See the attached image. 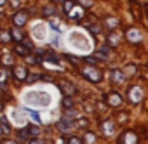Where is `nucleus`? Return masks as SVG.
<instances>
[{
	"label": "nucleus",
	"mask_w": 148,
	"mask_h": 144,
	"mask_svg": "<svg viewBox=\"0 0 148 144\" xmlns=\"http://www.w3.org/2000/svg\"><path fill=\"white\" fill-rule=\"evenodd\" d=\"M14 50H16L19 56H28V54H30V49H28V47H25V45H21V43H18Z\"/></svg>",
	"instance_id": "dca6fc26"
},
{
	"label": "nucleus",
	"mask_w": 148,
	"mask_h": 144,
	"mask_svg": "<svg viewBox=\"0 0 148 144\" xmlns=\"http://www.w3.org/2000/svg\"><path fill=\"white\" fill-rule=\"evenodd\" d=\"M112 78H113V82H117V84H122L125 78H124V73L122 71H119V69H113L112 71Z\"/></svg>",
	"instance_id": "2eb2a0df"
},
{
	"label": "nucleus",
	"mask_w": 148,
	"mask_h": 144,
	"mask_svg": "<svg viewBox=\"0 0 148 144\" xmlns=\"http://www.w3.org/2000/svg\"><path fill=\"white\" fill-rule=\"evenodd\" d=\"M30 144H49V142H45V141H42V139H33Z\"/></svg>",
	"instance_id": "7c9ffc66"
},
{
	"label": "nucleus",
	"mask_w": 148,
	"mask_h": 144,
	"mask_svg": "<svg viewBox=\"0 0 148 144\" xmlns=\"http://www.w3.org/2000/svg\"><path fill=\"white\" fill-rule=\"evenodd\" d=\"M0 125H2V130H4V132H7V134H9L11 125H9V122H7V118H0Z\"/></svg>",
	"instance_id": "6ab92c4d"
},
{
	"label": "nucleus",
	"mask_w": 148,
	"mask_h": 144,
	"mask_svg": "<svg viewBox=\"0 0 148 144\" xmlns=\"http://www.w3.org/2000/svg\"><path fill=\"white\" fill-rule=\"evenodd\" d=\"M11 35H12V38H14V40H18V42H19V40H23V35H21L18 30H12V31H11Z\"/></svg>",
	"instance_id": "393cba45"
},
{
	"label": "nucleus",
	"mask_w": 148,
	"mask_h": 144,
	"mask_svg": "<svg viewBox=\"0 0 148 144\" xmlns=\"http://www.w3.org/2000/svg\"><path fill=\"white\" fill-rule=\"evenodd\" d=\"M0 134H2V128H0Z\"/></svg>",
	"instance_id": "e433bc0d"
},
{
	"label": "nucleus",
	"mask_w": 148,
	"mask_h": 144,
	"mask_svg": "<svg viewBox=\"0 0 148 144\" xmlns=\"http://www.w3.org/2000/svg\"><path fill=\"white\" fill-rule=\"evenodd\" d=\"M106 42H108V45H110V47H117V45L120 43V37H119L117 33H113V31H112V33L106 37Z\"/></svg>",
	"instance_id": "4468645a"
},
{
	"label": "nucleus",
	"mask_w": 148,
	"mask_h": 144,
	"mask_svg": "<svg viewBox=\"0 0 148 144\" xmlns=\"http://www.w3.org/2000/svg\"><path fill=\"white\" fill-rule=\"evenodd\" d=\"M127 97H129V101L132 104L141 103L143 101V90H141V87H131L129 92H127Z\"/></svg>",
	"instance_id": "7ed1b4c3"
},
{
	"label": "nucleus",
	"mask_w": 148,
	"mask_h": 144,
	"mask_svg": "<svg viewBox=\"0 0 148 144\" xmlns=\"http://www.w3.org/2000/svg\"><path fill=\"white\" fill-rule=\"evenodd\" d=\"M96 142V135L92 132H87L86 134V144H94Z\"/></svg>",
	"instance_id": "412c9836"
},
{
	"label": "nucleus",
	"mask_w": 148,
	"mask_h": 144,
	"mask_svg": "<svg viewBox=\"0 0 148 144\" xmlns=\"http://www.w3.org/2000/svg\"><path fill=\"white\" fill-rule=\"evenodd\" d=\"M11 33L9 31H5V30H0V42H4V43H7V42H11Z\"/></svg>",
	"instance_id": "a211bd4d"
},
{
	"label": "nucleus",
	"mask_w": 148,
	"mask_h": 144,
	"mask_svg": "<svg viewBox=\"0 0 148 144\" xmlns=\"http://www.w3.org/2000/svg\"><path fill=\"white\" fill-rule=\"evenodd\" d=\"M73 128H75V123H73V120L68 118V116H63L58 122V130L59 132H71Z\"/></svg>",
	"instance_id": "20e7f679"
},
{
	"label": "nucleus",
	"mask_w": 148,
	"mask_h": 144,
	"mask_svg": "<svg viewBox=\"0 0 148 144\" xmlns=\"http://www.w3.org/2000/svg\"><path fill=\"white\" fill-rule=\"evenodd\" d=\"M5 2H7V0H0V5H4Z\"/></svg>",
	"instance_id": "72a5a7b5"
},
{
	"label": "nucleus",
	"mask_w": 148,
	"mask_h": 144,
	"mask_svg": "<svg viewBox=\"0 0 148 144\" xmlns=\"http://www.w3.org/2000/svg\"><path fill=\"white\" fill-rule=\"evenodd\" d=\"M32 33H33V37L37 38V40H45V37H47V26L44 24V23H38V24H35L33 26V30H32Z\"/></svg>",
	"instance_id": "39448f33"
},
{
	"label": "nucleus",
	"mask_w": 148,
	"mask_h": 144,
	"mask_svg": "<svg viewBox=\"0 0 148 144\" xmlns=\"http://www.w3.org/2000/svg\"><path fill=\"white\" fill-rule=\"evenodd\" d=\"M106 26H108L110 30H113V28L117 26V19H115V18H108V19H106Z\"/></svg>",
	"instance_id": "5701e85b"
},
{
	"label": "nucleus",
	"mask_w": 148,
	"mask_h": 144,
	"mask_svg": "<svg viewBox=\"0 0 148 144\" xmlns=\"http://www.w3.org/2000/svg\"><path fill=\"white\" fill-rule=\"evenodd\" d=\"M51 26H52L56 31H61V26H59V23H58V21H51Z\"/></svg>",
	"instance_id": "c756f323"
},
{
	"label": "nucleus",
	"mask_w": 148,
	"mask_h": 144,
	"mask_svg": "<svg viewBox=\"0 0 148 144\" xmlns=\"http://www.w3.org/2000/svg\"><path fill=\"white\" fill-rule=\"evenodd\" d=\"M63 5H64V11L68 12V11L73 7V2H71V0H64V2H63Z\"/></svg>",
	"instance_id": "cd10ccee"
},
{
	"label": "nucleus",
	"mask_w": 148,
	"mask_h": 144,
	"mask_svg": "<svg viewBox=\"0 0 148 144\" xmlns=\"http://www.w3.org/2000/svg\"><path fill=\"white\" fill-rule=\"evenodd\" d=\"M66 144H82V139H79V137H70Z\"/></svg>",
	"instance_id": "bb28decb"
},
{
	"label": "nucleus",
	"mask_w": 148,
	"mask_h": 144,
	"mask_svg": "<svg viewBox=\"0 0 148 144\" xmlns=\"http://www.w3.org/2000/svg\"><path fill=\"white\" fill-rule=\"evenodd\" d=\"M101 130H103L105 135H113V134H115V123H113L112 120H105V122L101 123Z\"/></svg>",
	"instance_id": "f8f14e48"
},
{
	"label": "nucleus",
	"mask_w": 148,
	"mask_h": 144,
	"mask_svg": "<svg viewBox=\"0 0 148 144\" xmlns=\"http://www.w3.org/2000/svg\"><path fill=\"white\" fill-rule=\"evenodd\" d=\"M80 73H82V77H86L87 80H91V82H94V84L101 82V78H103V73H101L99 69L92 68V66H82Z\"/></svg>",
	"instance_id": "f257e3e1"
},
{
	"label": "nucleus",
	"mask_w": 148,
	"mask_h": 144,
	"mask_svg": "<svg viewBox=\"0 0 148 144\" xmlns=\"http://www.w3.org/2000/svg\"><path fill=\"white\" fill-rule=\"evenodd\" d=\"M12 73H14V78H18V80H25L28 77V71L23 66H14L12 68Z\"/></svg>",
	"instance_id": "ddd939ff"
},
{
	"label": "nucleus",
	"mask_w": 148,
	"mask_h": 144,
	"mask_svg": "<svg viewBox=\"0 0 148 144\" xmlns=\"http://www.w3.org/2000/svg\"><path fill=\"white\" fill-rule=\"evenodd\" d=\"M105 101H106L108 106H113V108L122 106V97H120V94H117V92H108V94L105 96Z\"/></svg>",
	"instance_id": "423d86ee"
},
{
	"label": "nucleus",
	"mask_w": 148,
	"mask_h": 144,
	"mask_svg": "<svg viewBox=\"0 0 148 144\" xmlns=\"http://www.w3.org/2000/svg\"><path fill=\"white\" fill-rule=\"evenodd\" d=\"M0 61H2L4 64H12V56L5 54V56H2V57H0Z\"/></svg>",
	"instance_id": "b1692460"
},
{
	"label": "nucleus",
	"mask_w": 148,
	"mask_h": 144,
	"mask_svg": "<svg viewBox=\"0 0 148 144\" xmlns=\"http://www.w3.org/2000/svg\"><path fill=\"white\" fill-rule=\"evenodd\" d=\"M4 109V104H2V101H0V111H2Z\"/></svg>",
	"instance_id": "f704fd0d"
},
{
	"label": "nucleus",
	"mask_w": 148,
	"mask_h": 144,
	"mask_svg": "<svg viewBox=\"0 0 148 144\" xmlns=\"http://www.w3.org/2000/svg\"><path fill=\"white\" fill-rule=\"evenodd\" d=\"M26 97H33L35 103H38L40 108H45L49 103H52V97H51L47 92H44V90H38V92H37V90H32Z\"/></svg>",
	"instance_id": "f03ea898"
},
{
	"label": "nucleus",
	"mask_w": 148,
	"mask_h": 144,
	"mask_svg": "<svg viewBox=\"0 0 148 144\" xmlns=\"http://www.w3.org/2000/svg\"><path fill=\"white\" fill-rule=\"evenodd\" d=\"M58 85H59V89L63 90V94H64V96H75V94H77V89H75V85H73V84H70L68 80H63V82H59Z\"/></svg>",
	"instance_id": "1a4fd4ad"
},
{
	"label": "nucleus",
	"mask_w": 148,
	"mask_h": 144,
	"mask_svg": "<svg viewBox=\"0 0 148 144\" xmlns=\"http://www.w3.org/2000/svg\"><path fill=\"white\" fill-rule=\"evenodd\" d=\"M63 106L64 108H73V101H71V96H66L63 99Z\"/></svg>",
	"instance_id": "4be33fe9"
},
{
	"label": "nucleus",
	"mask_w": 148,
	"mask_h": 144,
	"mask_svg": "<svg viewBox=\"0 0 148 144\" xmlns=\"http://www.w3.org/2000/svg\"><path fill=\"white\" fill-rule=\"evenodd\" d=\"M56 14V11H54V7H45V11H44V16H54Z\"/></svg>",
	"instance_id": "a878e982"
},
{
	"label": "nucleus",
	"mask_w": 148,
	"mask_h": 144,
	"mask_svg": "<svg viewBox=\"0 0 148 144\" xmlns=\"http://www.w3.org/2000/svg\"><path fill=\"white\" fill-rule=\"evenodd\" d=\"M125 37H127V40L132 42V43H139V42L143 40V35H141V31H139L138 28H129V30L125 31Z\"/></svg>",
	"instance_id": "6e6552de"
},
{
	"label": "nucleus",
	"mask_w": 148,
	"mask_h": 144,
	"mask_svg": "<svg viewBox=\"0 0 148 144\" xmlns=\"http://www.w3.org/2000/svg\"><path fill=\"white\" fill-rule=\"evenodd\" d=\"M58 2H64V0H58Z\"/></svg>",
	"instance_id": "c9c22d12"
},
{
	"label": "nucleus",
	"mask_w": 148,
	"mask_h": 144,
	"mask_svg": "<svg viewBox=\"0 0 148 144\" xmlns=\"http://www.w3.org/2000/svg\"><path fill=\"white\" fill-rule=\"evenodd\" d=\"M26 134H28V137H38V134H40V128L38 127H28L26 128Z\"/></svg>",
	"instance_id": "f3484780"
},
{
	"label": "nucleus",
	"mask_w": 148,
	"mask_h": 144,
	"mask_svg": "<svg viewBox=\"0 0 148 144\" xmlns=\"http://www.w3.org/2000/svg\"><path fill=\"white\" fill-rule=\"evenodd\" d=\"M5 78H7V71L0 69V82H5Z\"/></svg>",
	"instance_id": "c85d7f7f"
},
{
	"label": "nucleus",
	"mask_w": 148,
	"mask_h": 144,
	"mask_svg": "<svg viewBox=\"0 0 148 144\" xmlns=\"http://www.w3.org/2000/svg\"><path fill=\"white\" fill-rule=\"evenodd\" d=\"M28 11H19V12H16L14 14V18H12V23L16 24V26H23L26 21H28Z\"/></svg>",
	"instance_id": "9d476101"
},
{
	"label": "nucleus",
	"mask_w": 148,
	"mask_h": 144,
	"mask_svg": "<svg viewBox=\"0 0 148 144\" xmlns=\"http://www.w3.org/2000/svg\"><path fill=\"white\" fill-rule=\"evenodd\" d=\"M4 144H18V142H16V141H5Z\"/></svg>",
	"instance_id": "473e14b6"
},
{
	"label": "nucleus",
	"mask_w": 148,
	"mask_h": 144,
	"mask_svg": "<svg viewBox=\"0 0 148 144\" xmlns=\"http://www.w3.org/2000/svg\"><path fill=\"white\" fill-rule=\"evenodd\" d=\"M132 7H134V9H132V14L136 16V19H139V18H141V12H139V4L132 0Z\"/></svg>",
	"instance_id": "aec40b11"
},
{
	"label": "nucleus",
	"mask_w": 148,
	"mask_h": 144,
	"mask_svg": "<svg viewBox=\"0 0 148 144\" xmlns=\"http://www.w3.org/2000/svg\"><path fill=\"white\" fill-rule=\"evenodd\" d=\"M68 16H70L71 19H82V18H84V7L73 4V7L68 11Z\"/></svg>",
	"instance_id": "9b49d317"
},
{
	"label": "nucleus",
	"mask_w": 148,
	"mask_h": 144,
	"mask_svg": "<svg viewBox=\"0 0 148 144\" xmlns=\"http://www.w3.org/2000/svg\"><path fill=\"white\" fill-rule=\"evenodd\" d=\"M19 2H21V0H11V4H12V7H14V9L19 5Z\"/></svg>",
	"instance_id": "2f4dec72"
},
{
	"label": "nucleus",
	"mask_w": 148,
	"mask_h": 144,
	"mask_svg": "<svg viewBox=\"0 0 148 144\" xmlns=\"http://www.w3.org/2000/svg\"><path fill=\"white\" fill-rule=\"evenodd\" d=\"M119 142L120 144H138V134L132 132V130H125Z\"/></svg>",
	"instance_id": "0eeeda50"
}]
</instances>
